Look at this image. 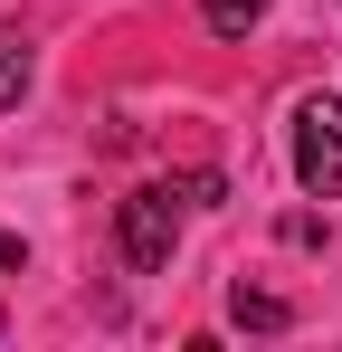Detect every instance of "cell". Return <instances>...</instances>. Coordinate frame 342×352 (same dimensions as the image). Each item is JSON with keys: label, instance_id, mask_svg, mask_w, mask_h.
I'll return each instance as SVG.
<instances>
[{"label": "cell", "instance_id": "7", "mask_svg": "<svg viewBox=\"0 0 342 352\" xmlns=\"http://www.w3.org/2000/svg\"><path fill=\"white\" fill-rule=\"evenodd\" d=\"M19 267H29V248H19V238L0 229V276H19Z\"/></svg>", "mask_w": 342, "mask_h": 352}, {"label": "cell", "instance_id": "6", "mask_svg": "<svg viewBox=\"0 0 342 352\" xmlns=\"http://www.w3.org/2000/svg\"><path fill=\"white\" fill-rule=\"evenodd\" d=\"M171 190H181L190 210H219V200H228V181H219V172H181V181H171Z\"/></svg>", "mask_w": 342, "mask_h": 352}, {"label": "cell", "instance_id": "5", "mask_svg": "<svg viewBox=\"0 0 342 352\" xmlns=\"http://www.w3.org/2000/svg\"><path fill=\"white\" fill-rule=\"evenodd\" d=\"M200 19H209L219 38H247V29L266 19V0H200Z\"/></svg>", "mask_w": 342, "mask_h": 352}, {"label": "cell", "instance_id": "4", "mask_svg": "<svg viewBox=\"0 0 342 352\" xmlns=\"http://www.w3.org/2000/svg\"><path fill=\"white\" fill-rule=\"evenodd\" d=\"M19 96H29V38L0 19V105H19Z\"/></svg>", "mask_w": 342, "mask_h": 352}, {"label": "cell", "instance_id": "2", "mask_svg": "<svg viewBox=\"0 0 342 352\" xmlns=\"http://www.w3.org/2000/svg\"><path fill=\"white\" fill-rule=\"evenodd\" d=\"M295 181L314 200H342V96H304L295 105Z\"/></svg>", "mask_w": 342, "mask_h": 352}, {"label": "cell", "instance_id": "3", "mask_svg": "<svg viewBox=\"0 0 342 352\" xmlns=\"http://www.w3.org/2000/svg\"><path fill=\"white\" fill-rule=\"evenodd\" d=\"M228 314H238L247 333H285V324H295V305H285V295H266V286H238V295H228Z\"/></svg>", "mask_w": 342, "mask_h": 352}, {"label": "cell", "instance_id": "1", "mask_svg": "<svg viewBox=\"0 0 342 352\" xmlns=\"http://www.w3.org/2000/svg\"><path fill=\"white\" fill-rule=\"evenodd\" d=\"M171 238H181V190L152 181V190H124V210H114V248H124V267H171Z\"/></svg>", "mask_w": 342, "mask_h": 352}]
</instances>
